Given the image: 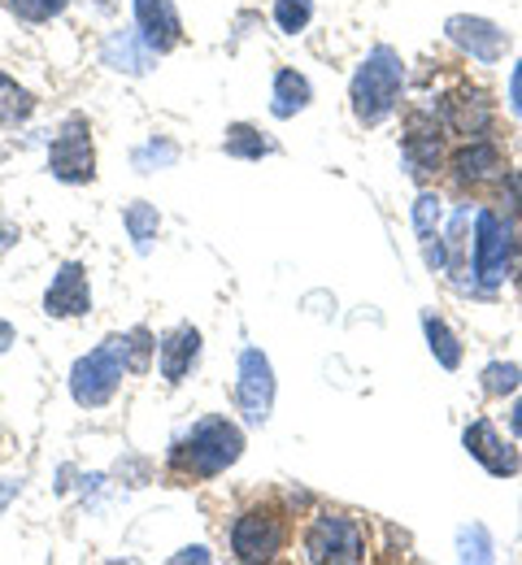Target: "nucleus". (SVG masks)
I'll return each mask as SVG.
<instances>
[{"label":"nucleus","instance_id":"obj_13","mask_svg":"<svg viewBox=\"0 0 522 565\" xmlns=\"http://www.w3.org/2000/svg\"><path fill=\"white\" fill-rule=\"evenodd\" d=\"M136 31L145 35V44H149L157 57L170 53V49H179L183 18H179L174 0H136Z\"/></svg>","mask_w":522,"mask_h":565},{"label":"nucleus","instance_id":"obj_21","mask_svg":"<svg viewBox=\"0 0 522 565\" xmlns=\"http://www.w3.org/2000/svg\"><path fill=\"white\" fill-rule=\"evenodd\" d=\"M223 152L226 157H239V161H262V157L275 152V143L266 140L257 127H248V122H231L223 136Z\"/></svg>","mask_w":522,"mask_h":565},{"label":"nucleus","instance_id":"obj_18","mask_svg":"<svg viewBox=\"0 0 522 565\" xmlns=\"http://www.w3.org/2000/svg\"><path fill=\"white\" fill-rule=\"evenodd\" d=\"M440 196H432V192H423L418 201H414V231H418V239H423V248H427V266L432 270H445L448 266V253H445V235H440Z\"/></svg>","mask_w":522,"mask_h":565},{"label":"nucleus","instance_id":"obj_29","mask_svg":"<svg viewBox=\"0 0 522 565\" xmlns=\"http://www.w3.org/2000/svg\"><path fill=\"white\" fill-rule=\"evenodd\" d=\"M18 492H22V479H18V475H13V479H0V513L9 509V500Z\"/></svg>","mask_w":522,"mask_h":565},{"label":"nucleus","instance_id":"obj_33","mask_svg":"<svg viewBox=\"0 0 522 565\" xmlns=\"http://www.w3.org/2000/svg\"><path fill=\"white\" fill-rule=\"evenodd\" d=\"M505 192H510V205L522 213V179H510V188H505Z\"/></svg>","mask_w":522,"mask_h":565},{"label":"nucleus","instance_id":"obj_7","mask_svg":"<svg viewBox=\"0 0 522 565\" xmlns=\"http://www.w3.org/2000/svg\"><path fill=\"white\" fill-rule=\"evenodd\" d=\"M514 266V226L497 210L475 213V275L479 282H501Z\"/></svg>","mask_w":522,"mask_h":565},{"label":"nucleus","instance_id":"obj_5","mask_svg":"<svg viewBox=\"0 0 522 565\" xmlns=\"http://www.w3.org/2000/svg\"><path fill=\"white\" fill-rule=\"evenodd\" d=\"M288 544V522L270 504H253L231 526V557L235 562H270Z\"/></svg>","mask_w":522,"mask_h":565},{"label":"nucleus","instance_id":"obj_9","mask_svg":"<svg viewBox=\"0 0 522 565\" xmlns=\"http://www.w3.org/2000/svg\"><path fill=\"white\" fill-rule=\"evenodd\" d=\"M445 35L466 53V57H475L479 66H497V62L510 53V35H505L497 22L475 18V13H452L445 22Z\"/></svg>","mask_w":522,"mask_h":565},{"label":"nucleus","instance_id":"obj_27","mask_svg":"<svg viewBox=\"0 0 522 565\" xmlns=\"http://www.w3.org/2000/svg\"><path fill=\"white\" fill-rule=\"evenodd\" d=\"M179 161V148L170 140H149L145 148H136V170H157V166H174Z\"/></svg>","mask_w":522,"mask_h":565},{"label":"nucleus","instance_id":"obj_28","mask_svg":"<svg viewBox=\"0 0 522 565\" xmlns=\"http://www.w3.org/2000/svg\"><path fill=\"white\" fill-rule=\"evenodd\" d=\"M457 548H461V562H488L492 557V544H488V531L483 526H461V535H457Z\"/></svg>","mask_w":522,"mask_h":565},{"label":"nucleus","instance_id":"obj_10","mask_svg":"<svg viewBox=\"0 0 522 565\" xmlns=\"http://www.w3.org/2000/svg\"><path fill=\"white\" fill-rule=\"evenodd\" d=\"M461 444H466V452H470L488 475H497V479H514L522 470V457L514 452V444H505V435L488 423V418H475V423L466 426Z\"/></svg>","mask_w":522,"mask_h":565},{"label":"nucleus","instance_id":"obj_23","mask_svg":"<svg viewBox=\"0 0 522 565\" xmlns=\"http://www.w3.org/2000/svg\"><path fill=\"white\" fill-rule=\"evenodd\" d=\"M35 109L31 92L22 83H13L9 74H0V127H13V122H26Z\"/></svg>","mask_w":522,"mask_h":565},{"label":"nucleus","instance_id":"obj_34","mask_svg":"<svg viewBox=\"0 0 522 565\" xmlns=\"http://www.w3.org/2000/svg\"><path fill=\"white\" fill-rule=\"evenodd\" d=\"M510 430H514V435L522 439V396H519V405L510 409Z\"/></svg>","mask_w":522,"mask_h":565},{"label":"nucleus","instance_id":"obj_14","mask_svg":"<svg viewBox=\"0 0 522 565\" xmlns=\"http://www.w3.org/2000/svg\"><path fill=\"white\" fill-rule=\"evenodd\" d=\"M196 356H201V331L188 327V322L157 340V370H161L166 383H183L192 374Z\"/></svg>","mask_w":522,"mask_h":565},{"label":"nucleus","instance_id":"obj_17","mask_svg":"<svg viewBox=\"0 0 522 565\" xmlns=\"http://www.w3.org/2000/svg\"><path fill=\"white\" fill-rule=\"evenodd\" d=\"M405 161H409V174H432L440 161H445V136H440V122H432L427 114L409 118V136H405Z\"/></svg>","mask_w":522,"mask_h":565},{"label":"nucleus","instance_id":"obj_1","mask_svg":"<svg viewBox=\"0 0 522 565\" xmlns=\"http://www.w3.org/2000/svg\"><path fill=\"white\" fill-rule=\"evenodd\" d=\"M244 457V430L231 418H201L170 448V470L179 479H219Z\"/></svg>","mask_w":522,"mask_h":565},{"label":"nucleus","instance_id":"obj_32","mask_svg":"<svg viewBox=\"0 0 522 565\" xmlns=\"http://www.w3.org/2000/svg\"><path fill=\"white\" fill-rule=\"evenodd\" d=\"M13 340H18V335H13V327L0 318V353H9V349H13Z\"/></svg>","mask_w":522,"mask_h":565},{"label":"nucleus","instance_id":"obj_20","mask_svg":"<svg viewBox=\"0 0 522 565\" xmlns=\"http://www.w3.org/2000/svg\"><path fill=\"white\" fill-rule=\"evenodd\" d=\"M122 226H127L136 253L149 257L152 239H157V231H161V213H157V205H149V201H131V205L122 210Z\"/></svg>","mask_w":522,"mask_h":565},{"label":"nucleus","instance_id":"obj_4","mask_svg":"<svg viewBox=\"0 0 522 565\" xmlns=\"http://www.w3.org/2000/svg\"><path fill=\"white\" fill-rule=\"evenodd\" d=\"M371 557V540H366V526L358 513H344V509H322L309 531H305V562L318 565H353Z\"/></svg>","mask_w":522,"mask_h":565},{"label":"nucleus","instance_id":"obj_19","mask_svg":"<svg viewBox=\"0 0 522 565\" xmlns=\"http://www.w3.org/2000/svg\"><path fill=\"white\" fill-rule=\"evenodd\" d=\"M313 105V87H309V78L300 71H279L275 74V87H270V114L279 118V122H288V118H297Z\"/></svg>","mask_w":522,"mask_h":565},{"label":"nucleus","instance_id":"obj_8","mask_svg":"<svg viewBox=\"0 0 522 565\" xmlns=\"http://www.w3.org/2000/svg\"><path fill=\"white\" fill-rule=\"evenodd\" d=\"M235 405L244 414V423L262 426L275 409V365L262 349H244L239 353V379H235Z\"/></svg>","mask_w":522,"mask_h":565},{"label":"nucleus","instance_id":"obj_25","mask_svg":"<svg viewBox=\"0 0 522 565\" xmlns=\"http://www.w3.org/2000/svg\"><path fill=\"white\" fill-rule=\"evenodd\" d=\"M519 387H522L519 365H510V361H492V365L483 370V392H488V396H510V392H519Z\"/></svg>","mask_w":522,"mask_h":565},{"label":"nucleus","instance_id":"obj_31","mask_svg":"<svg viewBox=\"0 0 522 565\" xmlns=\"http://www.w3.org/2000/svg\"><path fill=\"white\" fill-rule=\"evenodd\" d=\"M174 562H210V553L196 544V548H183V553H174Z\"/></svg>","mask_w":522,"mask_h":565},{"label":"nucleus","instance_id":"obj_2","mask_svg":"<svg viewBox=\"0 0 522 565\" xmlns=\"http://www.w3.org/2000/svg\"><path fill=\"white\" fill-rule=\"evenodd\" d=\"M401 92H405V62L396 49L387 44H374L366 53V62L353 71L349 83V100H353V118L362 127H379L396 114L401 105Z\"/></svg>","mask_w":522,"mask_h":565},{"label":"nucleus","instance_id":"obj_22","mask_svg":"<svg viewBox=\"0 0 522 565\" xmlns=\"http://www.w3.org/2000/svg\"><path fill=\"white\" fill-rule=\"evenodd\" d=\"M423 331H427V344H432L436 361H440L445 370H457V365H461V340L448 331L445 318H436V313H423Z\"/></svg>","mask_w":522,"mask_h":565},{"label":"nucleus","instance_id":"obj_35","mask_svg":"<svg viewBox=\"0 0 522 565\" xmlns=\"http://www.w3.org/2000/svg\"><path fill=\"white\" fill-rule=\"evenodd\" d=\"M96 9H105V13H109V9H114V0H96Z\"/></svg>","mask_w":522,"mask_h":565},{"label":"nucleus","instance_id":"obj_16","mask_svg":"<svg viewBox=\"0 0 522 565\" xmlns=\"http://www.w3.org/2000/svg\"><path fill=\"white\" fill-rule=\"evenodd\" d=\"M452 174H457V183L479 188V183H492V179H501V174H505V157H501V148H497V143L470 140L466 148H457V152H452Z\"/></svg>","mask_w":522,"mask_h":565},{"label":"nucleus","instance_id":"obj_30","mask_svg":"<svg viewBox=\"0 0 522 565\" xmlns=\"http://www.w3.org/2000/svg\"><path fill=\"white\" fill-rule=\"evenodd\" d=\"M510 105H514V114L522 118V62L514 66V78H510Z\"/></svg>","mask_w":522,"mask_h":565},{"label":"nucleus","instance_id":"obj_11","mask_svg":"<svg viewBox=\"0 0 522 565\" xmlns=\"http://www.w3.org/2000/svg\"><path fill=\"white\" fill-rule=\"evenodd\" d=\"M92 309V282L78 262H62L57 275L44 291V313L49 318H83Z\"/></svg>","mask_w":522,"mask_h":565},{"label":"nucleus","instance_id":"obj_24","mask_svg":"<svg viewBox=\"0 0 522 565\" xmlns=\"http://www.w3.org/2000/svg\"><path fill=\"white\" fill-rule=\"evenodd\" d=\"M313 22V0H275V26L284 35H300Z\"/></svg>","mask_w":522,"mask_h":565},{"label":"nucleus","instance_id":"obj_15","mask_svg":"<svg viewBox=\"0 0 522 565\" xmlns=\"http://www.w3.org/2000/svg\"><path fill=\"white\" fill-rule=\"evenodd\" d=\"M100 62H105L109 71L136 78V74H149L152 66H157V53L145 44L140 31H109L105 44H100Z\"/></svg>","mask_w":522,"mask_h":565},{"label":"nucleus","instance_id":"obj_12","mask_svg":"<svg viewBox=\"0 0 522 565\" xmlns=\"http://www.w3.org/2000/svg\"><path fill=\"white\" fill-rule=\"evenodd\" d=\"M440 122H445L452 136L479 140V136L492 127V100H488L479 87H461V92L445 96V105H440Z\"/></svg>","mask_w":522,"mask_h":565},{"label":"nucleus","instance_id":"obj_3","mask_svg":"<svg viewBox=\"0 0 522 565\" xmlns=\"http://www.w3.org/2000/svg\"><path fill=\"white\" fill-rule=\"evenodd\" d=\"M131 370V335H109L105 344H96L87 356H78L71 370V396L78 409H100L114 401V392L122 387Z\"/></svg>","mask_w":522,"mask_h":565},{"label":"nucleus","instance_id":"obj_36","mask_svg":"<svg viewBox=\"0 0 522 565\" xmlns=\"http://www.w3.org/2000/svg\"><path fill=\"white\" fill-rule=\"evenodd\" d=\"M519 275H522V266H519Z\"/></svg>","mask_w":522,"mask_h":565},{"label":"nucleus","instance_id":"obj_26","mask_svg":"<svg viewBox=\"0 0 522 565\" xmlns=\"http://www.w3.org/2000/svg\"><path fill=\"white\" fill-rule=\"evenodd\" d=\"M66 4H71V0H9V9H13L22 22H31V26H44V22L62 18Z\"/></svg>","mask_w":522,"mask_h":565},{"label":"nucleus","instance_id":"obj_6","mask_svg":"<svg viewBox=\"0 0 522 565\" xmlns=\"http://www.w3.org/2000/svg\"><path fill=\"white\" fill-rule=\"evenodd\" d=\"M49 174L57 179V183H92L96 179V148H92V127H87V118H66L62 122V131L53 136L49 143Z\"/></svg>","mask_w":522,"mask_h":565}]
</instances>
